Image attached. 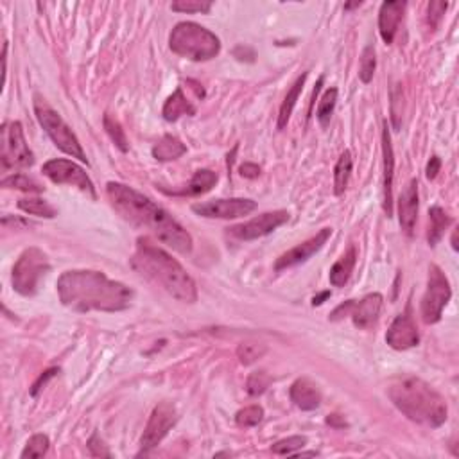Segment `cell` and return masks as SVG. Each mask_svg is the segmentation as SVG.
Wrapping results in <instances>:
<instances>
[{
	"mask_svg": "<svg viewBox=\"0 0 459 459\" xmlns=\"http://www.w3.org/2000/svg\"><path fill=\"white\" fill-rule=\"evenodd\" d=\"M169 47L174 54L190 61H208L219 54L221 41L214 32L196 22H180L171 31Z\"/></svg>",
	"mask_w": 459,
	"mask_h": 459,
	"instance_id": "cell-5",
	"label": "cell"
},
{
	"mask_svg": "<svg viewBox=\"0 0 459 459\" xmlns=\"http://www.w3.org/2000/svg\"><path fill=\"white\" fill-rule=\"evenodd\" d=\"M386 343L393 350H409V348L418 347L420 332L415 320H413L411 307H408V311L399 314L393 320L392 327L387 328Z\"/></svg>",
	"mask_w": 459,
	"mask_h": 459,
	"instance_id": "cell-14",
	"label": "cell"
},
{
	"mask_svg": "<svg viewBox=\"0 0 459 459\" xmlns=\"http://www.w3.org/2000/svg\"><path fill=\"white\" fill-rule=\"evenodd\" d=\"M266 354V347L257 343H243L237 348V357L243 364H252Z\"/></svg>",
	"mask_w": 459,
	"mask_h": 459,
	"instance_id": "cell-36",
	"label": "cell"
},
{
	"mask_svg": "<svg viewBox=\"0 0 459 459\" xmlns=\"http://www.w3.org/2000/svg\"><path fill=\"white\" fill-rule=\"evenodd\" d=\"M172 11L178 13H208L212 4L210 2H200V0H176L172 2Z\"/></svg>",
	"mask_w": 459,
	"mask_h": 459,
	"instance_id": "cell-38",
	"label": "cell"
},
{
	"mask_svg": "<svg viewBox=\"0 0 459 459\" xmlns=\"http://www.w3.org/2000/svg\"><path fill=\"white\" fill-rule=\"evenodd\" d=\"M361 4H363V2H354V4H344V9H354V8H359Z\"/></svg>",
	"mask_w": 459,
	"mask_h": 459,
	"instance_id": "cell-51",
	"label": "cell"
},
{
	"mask_svg": "<svg viewBox=\"0 0 459 459\" xmlns=\"http://www.w3.org/2000/svg\"><path fill=\"white\" fill-rule=\"evenodd\" d=\"M330 235H332V228H323V230H320L314 237H311V239L305 240V243L291 248L289 252H285L284 255H280L275 262V269L276 271H284V269L295 268V266H298V264L309 260L314 253H318L321 248H323L325 244H327V240L330 239Z\"/></svg>",
	"mask_w": 459,
	"mask_h": 459,
	"instance_id": "cell-15",
	"label": "cell"
},
{
	"mask_svg": "<svg viewBox=\"0 0 459 459\" xmlns=\"http://www.w3.org/2000/svg\"><path fill=\"white\" fill-rule=\"evenodd\" d=\"M2 187L4 188H16V190H24V192H44V187H41L38 181H34L32 178L25 174H11L8 178L2 180Z\"/></svg>",
	"mask_w": 459,
	"mask_h": 459,
	"instance_id": "cell-31",
	"label": "cell"
},
{
	"mask_svg": "<svg viewBox=\"0 0 459 459\" xmlns=\"http://www.w3.org/2000/svg\"><path fill=\"white\" fill-rule=\"evenodd\" d=\"M356 260H357V250L356 246H350V248L344 252V255L341 257L337 262L332 266L330 269V284L334 287H343L350 280L351 271L356 268Z\"/></svg>",
	"mask_w": 459,
	"mask_h": 459,
	"instance_id": "cell-23",
	"label": "cell"
},
{
	"mask_svg": "<svg viewBox=\"0 0 459 459\" xmlns=\"http://www.w3.org/2000/svg\"><path fill=\"white\" fill-rule=\"evenodd\" d=\"M257 208L253 200L233 198V200H214L207 203L192 205V212L207 219H237V217L250 216Z\"/></svg>",
	"mask_w": 459,
	"mask_h": 459,
	"instance_id": "cell-12",
	"label": "cell"
},
{
	"mask_svg": "<svg viewBox=\"0 0 459 459\" xmlns=\"http://www.w3.org/2000/svg\"><path fill=\"white\" fill-rule=\"evenodd\" d=\"M351 304H354V299H348V302L341 304L340 307L335 309V311L330 314V320L332 321H340V320H343V318H347V316H350Z\"/></svg>",
	"mask_w": 459,
	"mask_h": 459,
	"instance_id": "cell-43",
	"label": "cell"
},
{
	"mask_svg": "<svg viewBox=\"0 0 459 459\" xmlns=\"http://www.w3.org/2000/svg\"><path fill=\"white\" fill-rule=\"evenodd\" d=\"M0 135V162L4 171L25 169L34 164V155L25 142L24 128L18 120L4 122Z\"/></svg>",
	"mask_w": 459,
	"mask_h": 459,
	"instance_id": "cell-8",
	"label": "cell"
},
{
	"mask_svg": "<svg viewBox=\"0 0 459 459\" xmlns=\"http://www.w3.org/2000/svg\"><path fill=\"white\" fill-rule=\"evenodd\" d=\"M264 409L260 406H248V408L240 409L235 415V422L239 427H255L262 422Z\"/></svg>",
	"mask_w": 459,
	"mask_h": 459,
	"instance_id": "cell-35",
	"label": "cell"
},
{
	"mask_svg": "<svg viewBox=\"0 0 459 459\" xmlns=\"http://www.w3.org/2000/svg\"><path fill=\"white\" fill-rule=\"evenodd\" d=\"M452 248L455 250V252H458V230H454V232H452Z\"/></svg>",
	"mask_w": 459,
	"mask_h": 459,
	"instance_id": "cell-50",
	"label": "cell"
},
{
	"mask_svg": "<svg viewBox=\"0 0 459 459\" xmlns=\"http://www.w3.org/2000/svg\"><path fill=\"white\" fill-rule=\"evenodd\" d=\"M307 445V438L305 436H291V438L280 439L271 447V451L278 455H292L298 452L299 448H304Z\"/></svg>",
	"mask_w": 459,
	"mask_h": 459,
	"instance_id": "cell-34",
	"label": "cell"
},
{
	"mask_svg": "<svg viewBox=\"0 0 459 459\" xmlns=\"http://www.w3.org/2000/svg\"><path fill=\"white\" fill-rule=\"evenodd\" d=\"M185 153H187V148H185V144L180 138H176L172 135H165L153 148V158L158 162H172L178 160Z\"/></svg>",
	"mask_w": 459,
	"mask_h": 459,
	"instance_id": "cell-24",
	"label": "cell"
},
{
	"mask_svg": "<svg viewBox=\"0 0 459 459\" xmlns=\"http://www.w3.org/2000/svg\"><path fill=\"white\" fill-rule=\"evenodd\" d=\"M382 156H384V212L387 217L393 216V174H395V155H393L392 136L384 120L382 129Z\"/></svg>",
	"mask_w": 459,
	"mask_h": 459,
	"instance_id": "cell-17",
	"label": "cell"
},
{
	"mask_svg": "<svg viewBox=\"0 0 459 459\" xmlns=\"http://www.w3.org/2000/svg\"><path fill=\"white\" fill-rule=\"evenodd\" d=\"M217 174L210 169H200V171L194 172L192 176L190 183L185 188H180V190H167V188H162L167 194H172V196H200V194H205V192L210 190L214 185L217 183Z\"/></svg>",
	"mask_w": 459,
	"mask_h": 459,
	"instance_id": "cell-21",
	"label": "cell"
},
{
	"mask_svg": "<svg viewBox=\"0 0 459 459\" xmlns=\"http://www.w3.org/2000/svg\"><path fill=\"white\" fill-rule=\"evenodd\" d=\"M131 266L142 276H148L155 284L169 292L172 298L183 304H194L198 299V287L192 276L176 259L165 250L158 248L155 243L142 237L136 240V252L131 259Z\"/></svg>",
	"mask_w": 459,
	"mask_h": 459,
	"instance_id": "cell-3",
	"label": "cell"
},
{
	"mask_svg": "<svg viewBox=\"0 0 459 459\" xmlns=\"http://www.w3.org/2000/svg\"><path fill=\"white\" fill-rule=\"evenodd\" d=\"M327 423L330 425V427L334 429H344L348 427L347 420H344V416L337 415V413H334V415H328L327 416Z\"/></svg>",
	"mask_w": 459,
	"mask_h": 459,
	"instance_id": "cell-47",
	"label": "cell"
},
{
	"mask_svg": "<svg viewBox=\"0 0 459 459\" xmlns=\"http://www.w3.org/2000/svg\"><path fill=\"white\" fill-rule=\"evenodd\" d=\"M58 295L65 307L76 312H120L133 302V289L92 269L65 271L58 278Z\"/></svg>",
	"mask_w": 459,
	"mask_h": 459,
	"instance_id": "cell-2",
	"label": "cell"
},
{
	"mask_svg": "<svg viewBox=\"0 0 459 459\" xmlns=\"http://www.w3.org/2000/svg\"><path fill=\"white\" fill-rule=\"evenodd\" d=\"M403 108V103H402V90L400 88H393L392 92V120H393V126H395V129L400 128V122H402V110Z\"/></svg>",
	"mask_w": 459,
	"mask_h": 459,
	"instance_id": "cell-39",
	"label": "cell"
},
{
	"mask_svg": "<svg viewBox=\"0 0 459 459\" xmlns=\"http://www.w3.org/2000/svg\"><path fill=\"white\" fill-rule=\"evenodd\" d=\"M351 167H354V160H351V153L344 151L343 155L340 156V160L335 164L334 169V192L335 196H341L348 187V181H350L351 176Z\"/></svg>",
	"mask_w": 459,
	"mask_h": 459,
	"instance_id": "cell-26",
	"label": "cell"
},
{
	"mask_svg": "<svg viewBox=\"0 0 459 459\" xmlns=\"http://www.w3.org/2000/svg\"><path fill=\"white\" fill-rule=\"evenodd\" d=\"M233 54H235L237 60H240V61H253V60H255V51H253V49H250V47H244V45H239V47H235Z\"/></svg>",
	"mask_w": 459,
	"mask_h": 459,
	"instance_id": "cell-45",
	"label": "cell"
},
{
	"mask_svg": "<svg viewBox=\"0 0 459 459\" xmlns=\"http://www.w3.org/2000/svg\"><path fill=\"white\" fill-rule=\"evenodd\" d=\"M41 172L47 176L49 180L54 181L58 185H72L77 187L81 192L88 194V196L96 200V187H93L92 180L88 178L86 172L79 167L77 164L65 158H56V160H49L47 164H44Z\"/></svg>",
	"mask_w": 459,
	"mask_h": 459,
	"instance_id": "cell-10",
	"label": "cell"
},
{
	"mask_svg": "<svg viewBox=\"0 0 459 459\" xmlns=\"http://www.w3.org/2000/svg\"><path fill=\"white\" fill-rule=\"evenodd\" d=\"M187 84H192V90H194V92H196V96L200 97V99H203V97H205V90H203V88H201V84H200V83H196V81L188 79V81H187Z\"/></svg>",
	"mask_w": 459,
	"mask_h": 459,
	"instance_id": "cell-48",
	"label": "cell"
},
{
	"mask_svg": "<svg viewBox=\"0 0 459 459\" xmlns=\"http://www.w3.org/2000/svg\"><path fill=\"white\" fill-rule=\"evenodd\" d=\"M377 68V58H375V49L372 45H366L361 54V67H359V77L363 83H370L375 76Z\"/></svg>",
	"mask_w": 459,
	"mask_h": 459,
	"instance_id": "cell-32",
	"label": "cell"
},
{
	"mask_svg": "<svg viewBox=\"0 0 459 459\" xmlns=\"http://www.w3.org/2000/svg\"><path fill=\"white\" fill-rule=\"evenodd\" d=\"M403 9H406V2H384L380 6L379 13V32L382 37L384 44H393L399 31V25L403 18Z\"/></svg>",
	"mask_w": 459,
	"mask_h": 459,
	"instance_id": "cell-19",
	"label": "cell"
},
{
	"mask_svg": "<svg viewBox=\"0 0 459 459\" xmlns=\"http://www.w3.org/2000/svg\"><path fill=\"white\" fill-rule=\"evenodd\" d=\"M271 384V377L268 375L266 372H253L252 375L248 377V382H246V389L252 396H259L262 395L266 389Z\"/></svg>",
	"mask_w": 459,
	"mask_h": 459,
	"instance_id": "cell-37",
	"label": "cell"
},
{
	"mask_svg": "<svg viewBox=\"0 0 459 459\" xmlns=\"http://www.w3.org/2000/svg\"><path fill=\"white\" fill-rule=\"evenodd\" d=\"M60 372V370H56V368H51V370H47V372L44 373V375L40 377V379L37 380V382H34V386H32V395H38V392H40L41 389V386H45V384H47V380L49 379H52V377L56 375V373Z\"/></svg>",
	"mask_w": 459,
	"mask_h": 459,
	"instance_id": "cell-44",
	"label": "cell"
},
{
	"mask_svg": "<svg viewBox=\"0 0 459 459\" xmlns=\"http://www.w3.org/2000/svg\"><path fill=\"white\" fill-rule=\"evenodd\" d=\"M335 103H337V88H330V90H327L323 93L320 104H318V112H316V117H318V120H320V124L323 128H327L328 122H330Z\"/></svg>",
	"mask_w": 459,
	"mask_h": 459,
	"instance_id": "cell-30",
	"label": "cell"
},
{
	"mask_svg": "<svg viewBox=\"0 0 459 459\" xmlns=\"http://www.w3.org/2000/svg\"><path fill=\"white\" fill-rule=\"evenodd\" d=\"M178 422V413L171 402H160L153 409L149 422L146 425V431L140 438V448L142 452H149L151 448L158 447L162 439L167 436V432L174 427V423Z\"/></svg>",
	"mask_w": 459,
	"mask_h": 459,
	"instance_id": "cell-11",
	"label": "cell"
},
{
	"mask_svg": "<svg viewBox=\"0 0 459 459\" xmlns=\"http://www.w3.org/2000/svg\"><path fill=\"white\" fill-rule=\"evenodd\" d=\"M34 113H37V119L40 122L41 128L45 129L51 140L54 142L60 151H63L65 155L72 156V158H77L83 164H88L86 153L81 148L79 140L74 135V131L68 128V124L61 119L60 113L54 108H51L45 99H41L40 96L34 97Z\"/></svg>",
	"mask_w": 459,
	"mask_h": 459,
	"instance_id": "cell-6",
	"label": "cell"
},
{
	"mask_svg": "<svg viewBox=\"0 0 459 459\" xmlns=\"http://www.w3.org/2000/svg\"><path fill=\"white\" fill-rule=\"evenodd\" d=\"M49 447H51L49 436L34 434L29 438L27 445H25L24 452H22V458H44L49 452Z\"/></svg>",
	"mask_w": 459,
	"mask_h": 459,
	"instance_id": "cell-33",
	"label": "cell"
},
{
	"mask_svg": "<svg viewBox=\"0 0 459 459\" xmlns=\"http://www.w3.org/2000/svg\"><path fill=\"white\" fill-rule=\"evenodd\" d=\"M289 395H291V400L295 402L296 408H299L302 411H314V409L320 408V387L316 386L307 377H302V379L295 380L291 389H289Z\"/></svg>",
	"mask_w": 459,
	"mask_h": 459,
	"instance_id": "cell-20",
	"label": "cell"
},
{
	"mask_svg": "<svg viewBox=\"0 0 459 459\" xmlns=\"http://www.w3.org/2000/svg\"><path fill=\"white\" fill-rule=\"evenodd\" d=\"M429 219H431V228H429V235L427 240L431 246H436L439 243V239L444 237L445 230L451 226L452 219L445 214L444 208L439 207H432L429 210Z\"/></svg>",
	"mask_w": 459,
	"mask_h": 459,
	"instance_id": "cell-27",
	"label": "cell"
},
{
	"mask_svg": "<svg viewBox=\"0 0 459 459\" xmlns=\"http://www.w3.org/2000/svg\"><path fill=\"white\" fill-rule=\"evenodd\" d=\"M305 81H307V72L302 74V76H299L298 79L295 81V84H292L291 90L287 92V96H285L284 103H282V106H280L278 129H284L285 126H287L289 119H291L292 110H295V106H296V103H298L299 96H302V92H304Z\"/></svg>",
	"mask_w": 459,
	"mask_h": 459,
	"instance_id": "cell-25",
	"label": "cell"
},
{
	"mask_svg": "<svg viewBox=\"0 0 459 459\" xmlns=\"http://www.w3.org/2000/svg\"><path fill=\"white\" fill-rule=\"evenodd\" d=\"M51 269L49 257L40 248H27L13 268V289L22 296H34L40 287V282Z\"/></svg>",
	"mask_w": 459,
	"mask_h": 459,
	"instance_id": "cell-7",
	"label": "cell"
},
{
	"mask_svg": "<svg viewBox=\"0 0 459 459\" xmlns=\"http://www.w3.org/2000/svg\"><path fill=\"white\" fill-rule=\"evenodd\" d=\"M382 295L379 292H372V295H366L363 299L351 304L350 309V318L354 321L357 328H363V330H368L372 328L373 325L379 320L380 311H382Z\"/></svg>",
	"mask_w": 459,
	"mask_h": 459,
	"instance_id": "cell-16",
	"label": "cell"
},
{
	"mask_svg": "<svg viewBox=\"0 0 459 459\" xmlns=\"http://www.w3.org/2000/svg\"><path fill=\"white\" fill-rule=\"evenodd\" d=\"M328 296H330V292H328V291L321 292L320 296H314V299H312V305H314V307H316V305H321L325 302V299L328 298Z\"/></svg>",
	"mask_w": 459,
	"mask_h": 459,
	"instance_id": "cell-49",
	"label": "cell"
},
{
	"mask_svg": "<svg viewBox=\"0 0 459 459\" xmlns=\"http://www.w3.org/2000/svg\"><path fill=\"white\" fill-rule=\"evenodd\" d=\"M239 172H240V176H243V178H248V180H255V178H259V176H260L262 169H260L257 164H250V162H246V164L240 165Z\"/></svg>",
	"mask_w": 459,
	"mask_h": 459,
	"instance_id": "cell-42",
	"label": "cell"
},
{
	"mask_svg": "<svg viewBox=\"0 0 459 459\" xmlns=\"http://www.w3.org/2000/svg\"><path fill=\"white\" fill-rule=\"evenodd\" d=\"M399 212L400 226H402L403 233L411 237L415 233L416 219H418V181L416 180H411L408 187L403 188L399 201Z\"/></svg>",
	"mask_w": 459,
	"mask_h": 459,
	"instance_id": "cell-18",
	"label": "cell"
},
{
	"mask_svg": "<svg viewBox=\"0 0 459 459\" xmlns=\"http://www.w3.org/2000/svg\"><path fill=\"white\" fill-rule=\"evenodd\" d=\"M452 298V289L448 284V278L445 276V273L432 264L429 268V278H427V291L422 298V320L427 325L438 323L441 320L444 309L447 307V304Z\"/></svg>",
	"mask_w": 459,
	"mask_h": 459,
	"instance_id": "cell-9",
	"label": "cell"
},
{
	"mask_svg": "<svg viewBox=\"0 0 459 459\" xmlns=\"http://www.w3.org/2000/svg\"><path fill=\"white\" fill-rule=\"evenodd\" d=\"M106 194L112 201V207L126 221L151 232L156 239L167 244L169 248L176 250L178 253H183V255L190 253V233L169 212L158 207L155 201L136 192L135 188L128 187V185L115 183V181H110L106 185Z\"/></svg>",
	"mask_w": 459,
	"mask_h": 459,
	"instance_id": "cell-1",
	"label": "cell"
},
{
	"mask_svg": "<svg viewBox=\"0 0 459 459\" xmlns=\"http://www.w3.org/2000/svg\"><path fill=\"white\" fill-rule=\"evenodd\" d=\"M387 395L402 415L427 427L438 429L447 420V402L427 382L416 377H403L387 387Z\"/></svg>",
	"mask_w": 459,
	"mask_h": 459,
	"instance_id": "cell-4",
	"label": "cell"
},
{
	"mask_svg": "<svg viewBox=\"0 0 459 459\" xmlns=\"http://www.w3.org/2000/svg\"><path fill=\"white\" fill-rule=\"evenodd\" d=\"M447 6V2H431L429 4V24H431V29H436V25L439 24L441 15H445Z\"/></svg>",
	"mask_w": 459,
	"mask_h": 459,
	"instance_id": "cell-41",
	"label": "cell"
},
{
	"mask_svg": "<svg viewBox=\"0 0 459 459\" xmlns=\"http://www.w3.org/2000/svg\"><path fill=\"white\" fill-rule=\"evenodd\" d=\"M88 451H90V454L93 458H112V452L106 448V445H104V441L99 438L97 432L88 439Z\"/></svg>",
	"mask_w": 459,
	"mask_h": 459,
	"instance_id": "cell-40",
	"label": "cell"
},
{
	"mask_svg": "<svg viewBox=\"0 0 459 459\" xmlns=\"http://www.w3.org/2000/svg\"><path fill=\"white\" fill-rule=\"evenodd\" d=\"M289 221V212L287 210H275V212H266L262 216L253 217L252 221L237 226L230 228V235H233L239 240H255L260 239L264 235H269L271 232H275L276 228H280L282 224H285Z\"/></svg>",
	"mask_w": 459,
	"mask_h": 459,
	"instance_id": "cell-13",
	"label": "cell"
},
{
	"mask_svg": "<svg viewBox=\"0 0 459 459\" xmlns=\"http://www.w3.org/2000/svg\"><path fill=\"white\" fill-rule=\"evenodd\" d=\"M18 208L24 210L25 214H31V216L45 217V219H52V217L58 216L56 208L49 205L45 200H40V198H27V200L18 201Z\"/></svg>",
	"mask_w": 459,
	"mask_h": 459,
	"instance_id": "cell-28",
	"label": "cell"
},
{
	"mask_svg": "<svg viewBox=\"0 0 459 459\" xmlns=\"http://www.w3.org/2000/svg\"><path fill=\"white\" fill-rule=\"evenodd\" d=\"M103 124H104V129H106V133L110 135V138L113 140V144H115L122 153H128L129 149L128 138H126V133L124 129H122V126H120L119 120H117L115 117L110 115V113H106L103 119Z\"/></svg>",
	"mask_w": 459,
	"mask_h": 459,
	"instance_id": "cell-29",
	"label": "cell"
},
{
	"mask_svg": "<svg viewBox=\"0 0 459 459\" xmlns=\"http://www.w3.org/2000/svg\"><path fill=\"white\" fill-rule=\"evenodd\" d=\"M194 113H196V108H194L190 101L185 97L181 88H176L172 96H169V99L165 101L164 104V110H162V115H164V119L169 120V122H176L180 117L194 115Z\"/></svg>",
	"mask_w": 459,
	"mask_h": 459,
	"instance_id": "cell-22",
	"label": "cell"
},
{
	"mask_svg": "<svg viewBox=\"0 0 459 459\" xmlns=\"http://www.w3.org/2000/svg\"><path fill=\"white\" fill-rule=\"evenodd\" d=\"M439 169H441V160H439L438 156H432L431 160L427 164V171H425V176H427L429 180H434L436 176H438Z\"/></svg>",
	"mask_w": 459,
	"mask_h": 459,
	"instance_id": "cell-46",
	"label": "cell"
}]
</instances>
